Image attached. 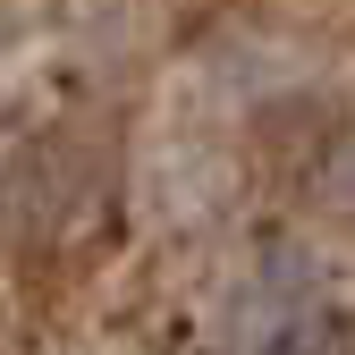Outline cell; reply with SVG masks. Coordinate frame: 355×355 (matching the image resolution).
<instances>
[{"label":"cell","instance_id":"cell-1","mask_svg":"<svg viewBox=\"0 0 355 355\" xmlns=\"http://www.w3.org/2000/svg\"><path fill=\"white\" fill-rule=\"evenodd\" d=\"M322 187H330V203H338V211H355V144H347V153L322 169Z\"/></svg>","mask_w":355,"mask_h":355},{"label":"cell","instance_id":"cell-2","mask_svg":"<svg viewBox=\"0 0 355 355\" xmlns=\"http://www.w3.org/2000/svg\"><path fill=\"white\" fill-rule=\"evenodd\" d=\"M0 355H9V338H0Z\"/></svg>","mask_w":355,"mask_h":355}]
</instances>
